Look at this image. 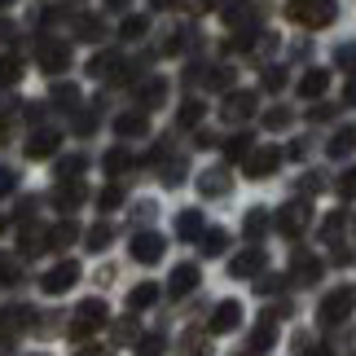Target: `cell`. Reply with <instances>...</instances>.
Masks as SVG:
<instances>
[{"label": "cell", "mask_w": 356, "mask_h": 356, "mask_svg": "<svg viewBox=\"0 0 356 356\" xmlns=\"http://www.w3.org/2000/svg\"><path fill=\"white\" fill-rule=\"evenodd\" d=\"M286 18L295 26H304V31H321V26H330L339 18V0H291Z\"/></svg>", "instance_id": "cell-1"}, {"label": "cell", "mask_w": 356, "mask_h": 356, "mask_svg": "<svg viewBox=\"0 0 356 356\" xmlns=\"http://www.w3.org/2000/svg\"><path fill=\"white\" fill-rule=\"evenodd\" d=\"M352 308H356V286H334V291L321 299L317 321H321V325H339V321L352 317Z\"/></svg>", "instance_id": "cell-2"}, {"label": "cell", "mask_w": 356, "mask_h": 356, "mask_svg": "<svg viewBox=\"0 0 356 356\" xmlns=\"http://www.w3.org/2000/svg\"><path fill=\"white\" fill-rule=\"evenodd\" d=\"M273 225H277V234H282V238H299V234H304V229L312 225V202H308V198L286 202V207L273 216Z\"/></svg>", "instance_id": "cell-3"}, {"label": "cell", "mask_w": 356, "mask_h": 356, "mask_svg": "<svg viewBox=\"0 0 356 356\" xmlns=\"http://www.w3.org/2000/svg\"><path fill=\"white\" fill-rule=\"evenodd\" d=\"M106 321H111V308H106L102 299H84V304H79V312H75V321H71V334H75V339H92Z\"/></svg>", "instance_id": "cell-4"}, {"label": "cell", "mask_w": 356, "mask_h": 356, "mask_svg": "<svg viewBox=\"0 0 356 356\" xmlns=\"http://www.w3.org/2000/svg\"><path fill=\"white\" fill-rule=\"evenodd\" d=\"M225 22H229L234 35L259 31V5H255V0H229V5H225Z\"/></svg>", "instance_id": "cell-5"}, {"label": "cell", "mask_w": 356, "mask_h": 356, "mask_svg": "<svg viewBox=\"0 0 356 356\" xmlns=\"http://www.w3.org/2000/svg\"><path fill=\"white\" fill-rule=\"evenodd\" d=\"M282 149L277 145H264V149H251V154L242 159V168H246V176H251V181H264V176H273L282 168Z\"/></svg>", "instance_id": "cell-6"}, {"label": "cell", "mask_w": 356, "mask_h": 356, "mask_svg": "<svg viewBox=\"0 0 356 356\" xmlns=\"http://www.w3.org/2000/svg\"><path fill=\"white\" fill-rule=\"evenodd\" d=\"M75 282H79V264L75 259H62V264H53L44 277H40V291L44 295H66Z\"/></svg>", "instance_id": "cell-7"}, {"label": "cell", "mask_w": 356, "mask_h": 356, "mask_svg": "<svg viewBox=\"0 0 356 356\" xmlns=\"http://www.w3.org/2000/svg\"><path fill=\"white\" fill-rule=\"evenodd\" d=\"M35 58H40V71H44V75H62L66 66H71V44H62V40H44Z\"/></svg>", "instance_id": "cell-8"}, {"label": "cell", "mask_w": 356, "mask_h": 356, "mask_svg": "<svg viewBox=\"0 0 356 356\" xmlns=\"http://www.w3.org/2000/svg\"><path fill=\"white\" fill-rule=\"evenodd\" d=\"M163 234H154V229H141V234L132 238V259L136 264H154V259H163Z\"/></svg>", "instance_id": "cell-9"}, {"label": "cell", "mask_w": 356, "mask_h": 356, "mask_svg": "<svg viewBox=\"0 0 356 356\" xmlns=\"http://www.w3.org/2000/svg\"><path fill=\"white\" fill-rule=\"evenodd\" d=\"M220 115H225L229 123H242V119H251V115H255V92H246V88H234V92L225 97Z\"/></svg>", "instance_id": "cell-10"}, {"label": "cell", "mask_w": 356, "mask_h": 356, "mask_svg": "<svg viewBox=\"0 0 356 356\" xmlns=\"http://www.w3.org/2000/svg\"><path fill=\"white\" fill-rule=\"evenodd\" d=\"M229 189H234V172L229 168H207L198 176V194H207V198H220Z\"/></svg>", "instance_id": "cell-11"}, {"label": "cell", "mask_w": 356, "mask_h": 356, "mask_svg": "<svg viewBox=\"0 0 356 356\" xmlns=\"http://www.w3.org/2000/svg\"><path fill=\"white\" fill-rule=\"evenodd\" d=\"M264 264H268V255L259 251V246H251V251H242V255L229 259V277H255Z\"/></svg>", "instance_id": "cell-12"}, {"label": "cell", "mask_w": 356, "mask_h": 356, "mask_svg": "<svg viewBox=\"0 0 356 356\" xmlns=\"http://www.w3.org/2000/svg\"><path fill=\"white\" fill-rule=\"evenodd\" d=\"M321 273H325V268H321V259H317V255H304V251H299V255L291 259V277H295L299 286H317V282H321Z\"/></svg>", "instance_id": "cell-13"}, {"label": "cell", "mask_w": 356, "mask_h": 356, "mask_svg": "<svg viewBox=\"0 0 356 356\" xmlns=\"http://www.w3.org/2000/svg\"><path fill=\"white\" fill-rule=\"evenodd\" d=\"M273 343H277V321L268 317H259L255 321V330H251V356H264V352H273Z\"/></svg>", "instance_id": "cell-14"}, {"label": "cell", "mask_w": 356, "mask_h": 356, "mask_svg": "<svg viewBox=\"0 0 356 356\" xmlns=\"http://www.w3.org/2000/svg\"><path fill=\"white\" fill-rule=\"evenodd\" d=\"M194 286H198V264H176L172 268V282H168V295L172 299H185Z\"/></svg>", "instance_id": "cell-15"}, {"label": "cell", "mask_w": 356, "mask_h": 356, "mask_svg": "<svg viewBox=\"0 0 356 356\" xmlns=\"http://www.w3.org/2000/svg\"><path fill=\"white\" fill-rule=\"evenodd\" d=\"M58 145H62L58 128H40L31 141H26V154H31V159H49V154H58Z\"/></svg>", "instance_id": "cell-16"}, {"label": "cell", "mask_w": 356, "mask_h": 356, "mask_svg": "<svg viewBox=\"0 0 356 356\" xmlns=\"http://www.w3.org/2000/svg\"><path fill=\"white\" fill-rule=\"evenodd\" d=\"M84 198H88V189L79 181H58V189H53V207H62V211H75Z\"/></svg>", "instance_id": "cell-17"}, {"label": "cell", "mask_w": 356, "mask_h": 356, "mask_svg": "<svg viewBox=\"0 0 356 356\" xmlns=\"http://www.w3.org/2000/svg\"><path fill=\"white\" fill-rule=\"evenodd\" d=\"M238 325H242V308L234 304V299L216 304V312H211V330L216 334H229V330H238Z\"/></svg>", "instance_id": "cell-18"}, {"label": "cell", "mask_w": 356, "mask_h": 356, "mask_svg": "<svg viewBox=\"0 0 356 356\" xmlns=\"http://www.w3.org/2000/svg\"><path fill=\"white\" fill-rule=\"evenodd\" d=\"M163 97H168V79H159V75L141 79V88H136V102H141L145 111H154V106H163Z\"/></svg>", "instance_id": "cell-19"}, {"label": "cell", "mask_w": 356, "mask_h": 356, "mask_svg": "<svg viewBox=\"0 0 356 356\" xmlns=\"http://www.w3.org/2000/svg\"><path fill=\"white\" fill-rule=\"evenodd\" d=\"M202 229H207V220H202V211H194V207H189V211H181V216H176V234H181L185 242H198V238H202Z\"/></svg>", "instance_id": "cell-20"}, {"label": "cell", "mask_w": 356, "mask_h": 356, "mask_svg": "<svg viewBox=\"0 0 356 356\" xmlns=\"http://www.w3.org/2000/svg\"><path fill=\"white\" fill-rule=\"evenodd\" d=\"M352 149H356V128H352V123H343V128H339V132L330 136V145H325V154H330V159H348Z\"/></svg>", "instance_id": "cell-21"}, {"label": "cell", "mask_w": 356, "mask_h": 356, "mask_svg": "<svg viewBox=\"0 0 356 356\" xmlns=\"http://www.w3.org/2000/svg\"><path fill=\"white\" fill-rule=\"evenodd\" d=\"M115 132H119V136H145V132H149L145 111H128V115H119V119H115Z\"/></svg>", "instance_id": "cell-22"}, {"label": "cell", "mask_w": 356, "mask_h": 356, "mask_svg": "<svg viewBox=\"0 0 356 356\" xmlns=\"http://www.w3.org/2000/svg\"><path fill=\"white\" fill-rule=\"evenodd\" d=\"M325 88H330V71H317V66H312V71H304V79H299V92H304L308 102L321 97Z\"/></svg>", "instance_id": "cell-23"}, {"label": "cell", "mask_w": 356, "mask_h": 356, "mask_svg": "<svg viewBox=\"0 0 356 356\" xmlns=\"http://www.w3.org/2000/svg\"><path fill=\"white\" fill-rule=\"evenodd\" d=\"M119 66H123L119 53H97V58L88 62V75L92 79H111V75H119Z\"/></svg>", "instance_id": "cell-24"}, {"label": "cell", "mask_w": 356, "mask_h": 356, "mask_svg": "<svg viewBox=\"0 0 356 356\" xmlns=\"http://www.w3.org/2000/svg\"><path fill=\"white\" fill-rule=\"evenodd\" d=\"M225 246H229L225 229H202V238H198V251L202 255H225Z\"/></svg>", "instance_id": "cell-25"}, {"label": "cell", "mask_w": 356, "mask_h": 356, "mask_svg": "<svg viewBox=\"0 0 356 356\" xmlns=\"http://www.w3.org/2000/svg\"><path fill=\"white\" fill-rule=\"evenodd\" d=\"M154 299H159V286H154V282H141V286H132L128 308H132V312H145L149 304H154Z\"/></svg>", "instance_id": "cell-26"}, {"label": "cell", "mask_w": 356, "mask_h": 356, "mask_svg": "<svg viewBox=\"0 0 356 356\" xmlns=\"http://www.w3.org/2000/svg\"><path fill=\"white\" fill-rule=\"evenodd\" d=\"M84 168H88L84 154H66V159L58 163V181H79V176H84Z\"/></svg>", "instance_id": "cell-27"}, {"label": "cell", "mask_w": 356, "mask_h": 356, "mask_svg": "<svg viewBox=\"0 0 356 356\" xmlns=\"http://www.w3.org/2000/svg\"><path fill=\"white\" fill-rule=\"evenodd\" d=\"M246 154H251V132H238V136H229V141H225V159L229 163H242Z\"/></svg>", "instance_id": "cell-28"}, {"label": "cell", "mask_w": 356, "mask_h": 356, "mask_svg": "<svg viewBox=\"0 0 356 356\" xmlns=\"http://www.w3.org/2000/svg\"><path fill=\"white\" fill-rule=\"evenodd\" d=\"M264 229H268V211H264V207L246 211V220H242V234H246V238H264Z\"/></svg>", "instance_id": "cell-29"}, {"label": "cell", "mask_w": 356, "mask_h": 356, "mask_svg": "<svg viewBox=\"0 0 356 356\" xmlns=\"http://www.w3.org/2000/svg\"><path fill=\"white\" fill-rule=\"evenodd\" d=\"M18 79H22V58H13V53L0 58V88H13Z\"/></svg>", "instance_id": "cell-30"}, {"label": "cell", "mask_w": 356, "mask_h": 356, "mask_svg": "<svg viewBox=\"0 0 356 356\" xmlns=\"http://www.w3.org/2000/svg\"><path fill=\"white\" fill-rule=\"evenodd\" d=\"M111 242H115V229H111V225H92V229H88V238H84L88 251H106Z\"/></svg>", "instance_id": "cell-31"}, {"label": "cell", "mask_w": 356, "mask_h": 356, "mask_svg": "<svg viewBox=\"0 0 356 356\" xmlns=\"http://www.w3.org/2000/svg\"><path fill=\"white\" fill-rule=\"evenodd\" d=\"M343 225H348V216H343V211H330V216L321 220V238H325V242H339V234H343Z\"/></svg>", "instance_id": "cell-32"}, {"label": "cell", "mask_w": 356, "mask_h": 356, "mask_svg": "<svg viewBox=\"0 0 356 356\" xmlns=\"http://www.w3.org/2000/svg\"><path fill=\"white\" fill-rule=\"evenodd\" d=\"M145 31H149V18H141V13L123 18V26H119V35H123V40H141Z\"/></svg>", "instance_id": "cell-33"}, {"label": "cell", "mask_w": 356, "mask_h": 356, "mask_svg": "<svg viewBox=\"0 0 356 356\" xmlns=\"http://www.w3.org/2000/svg\"><path fill=\"white\" fill-rule=\"evenodd\" d=\"M75 234H79L75 225H53V229H49V246H53V251H62V246L75 242Z\"/></svg>", "instance_id": "cell-34"}, {"label": "cell", "mask_w": 356, "mask_h": 356, "mask_svg": "<svg viewBox=\"0 0 356 356\" xmlns=\"http://www.w3.org/2000/svg\"><path fill=\"white\" fill-rule=\"evenodd\" d=\"M102 163H106V172H111V176H123V172L132 168V154H128V149H111Z\"/></svg>", "instance_id": "cell-35"}, {"label": "cell", "mask_w": 356, "mask_h": 356, "mask_svg": "<svg viewBox=\"0 0 356 356\" xmlns=\"http://www.w3.org/2000/svg\"><path fill=\"white\" fill-rule=\"evenodd\" d=\"M53 106H62V111L79 106V88L75 84H58V88H53Z\"/></svg>", "instance_id": "cell-36"}, {"label": "cell", "mask_w": 356, "mask_h": 356, "mask_svg": "<svg viewBox=\"0 0 356 356\" xmlns=\"http://www.w3.org/2000/svg\"><path fill=\"white\" fill-rule=\"evenodd\" d=\"M202 84H207V88H229V84H234V71H229V66H211V71L202 75Z\"/></svg>", "instance_id": "cell-37"}, {"label": "cell", "mask_w": 356, "mask_h": 356, "mask_svg": "<svg viewBox=\"0 0 356 356\" xmlns=\"http://www.w3.org/2000/svg\"><path fill=\"white\" fill-rule=\"evenodd\" d=\"M136 339H141V330H136V321H132V317L115 321V343H136Z\"/></svg>", "instance_id": "cell-38"}, {"label": "cell", "mask_w": 356, "mask_h": 356, "mask_svg": "<svg viewBox=\"0 0 356 356\" xmlns=\"http://www.w3.org/2000/svg\"><path fill=\"white\" fill-rule=\"evenodd\" d=\"M163 172V185H181L185 181V159H168V168H159Z\"/></svg>", "instance_id": "cell-39"}, {"label": "cell", "mask_w": 356, "mask_h": 356, "mask_svg": "<svg viewBox=\"0 0 356 356\" xmlns=\"http://www.w3.org/2000/svg\"><path fill=\"white\" fill-rule=\"evenodd\" d=\"M119 202H123V189H119V185H106L102 194H97V207H102V211H115Z\"/></svg>", "instance_id": "cell-40"}, {"label": "cell", "mask_w": 356, "mask_h": 356, "mask_svg": "<svg viewBox=\"0 0 356 356\" xmlns=\"http://www.w3.org/2000/svg\"><path fill=\"white\" fill-rule=\"evenodd\" d=\"M22 277V268H18V259H9V255H0V286H13Z\"/></svg>", "instance_id": "cell-41"}, {"label": "cell", "mask_w": 356, "mask_h": 356, "mask_svg": "<svg viewBox=\"0 0 356 356\" xmlns=\"http://www.w3.org/2000/svg\"><path fill=\"white\" fill-rule=\"evenodd\" d=\"M291 111H286V106H273V111L264 115V128H291Z\"/></svg>", "instance_id": "cell-42"}, {"label": "cell", "mask_w": 356, "mask_h": 356, "mask_svg": "<svg viewBox=\"0 0 356 356\" xmlns=\"http://www.w3.org/2000/svg\"><path fill=\"white\" fill-rule=\"evenodd\" d=\"M176 119H181V128H194V123L202 119V102H185V106H181V115H176Z\"/></svg>", "instance_id": "cell-43"}, {"label": "cell", "mask_w": 356, "mask_h": 356, "mask_svg": "<svg viewBox=\"0 0 356 356\" xmlns=\"http://www.w3.org/2000/svg\"><path fill=\"white\" fill-rule=\"evenodd\" d=\"M136 356H163V334H141V348Z\"/></svg>", "instance_id": "cell-44"}, {"label": "cell", "mask_w": 356, "mask_h": 356, "mask_svg": "<svg viewBox=\"0 0 356 356\" xmlns=\"http://www.w3.org/2000/svg\"><path fill=\"white\" fill-rule=\"evenodd\" d=\"M106 35V26L97 18H79V40H102Z\"/></svg>", "instance_id": "cell-45"}, {"label": "cell", "mask_w": 356, "mask_h": 356, "mask_svg": "<svg viewBox=\"0 0 356 356\" xmlns=\"http://www.w3.org/2000/svg\"><path fill=\"white\" fill-rule=\"evenodd\" d=\"M334 62L343 66V71H356V44H339L334 49Z\"/></svg>", "instance_id": "cell-46"}, {"label": "cell", "mask_w": 356, "mask_h": 356, "mask_svg": "<svg viewBox=\"0 0 356 356\" xmlns=\"http://www.w3.org/2000/svg\"><path fill=\"white\" fill-rule=\"evenodd\" d=\"M339 198H356V168H348L339 176Z\"/></svg>", "instance_id": "cell-47"}, {"label": "cell", "mask_w": 356, "mask_h": 356, "mask_svg": "<svg viewBox=\"0 0 356 356\" xmlns=\"http://www.w3.org/2000/svg\"><path fill=\"white\" fill-rule=\"evenodd\" d=\"M75 132H79V136L97 132V115H92V111H84V115H75Z\"/></svg>", "instance_id": "cell-48"}, {"label": "cell", "mask_w": 356, "mask_h": 356, "mask_svg": "<svg viewBox=\"0 0 356 356\" xmlns=\"http://www.w3.org/2000/svg\"><path fill=\"white\" fill-rule=\"evenodd\" d=\"M185 339H189V343L181 348L185 356H207V352H211V343H202V339H198V334H185Z\"/></svg>", "instance_id": "cell-49"}, {"label": "cell", "mask_w": 356, "mask_h": 356, "mask_svg": "<svg viewBox=\"0 0 356 356\" xmlns=\"http://www.w3.org/2000/svg\"><path fill=\"white\" fill-rule=\"evenodd\" d=\"M282 84H286V71H282V66H273V71H264V88H268V92H277Z\"/></svg>", "instance_id": "cell-50"}, {"label": "cell", "mask_w": 356, "mask_h": 356, "mask_svg": "<svg viewBox=\"0 0 356 356\" xmlns=\"http://www.w3.org/2000/svg\"><path fill=\"white\" fill-rule=\"evenodd\" d=\"M13 185H18V176H13L9 168H0V198H5V194H13Z\"/></svg>", "instance_id": "cell-51"}, {"label": "cell", "mask_w": 356, "mask_h": 356, "mask_svg": "<svg viewBox=\"0 0 356 356\" xmlns=\"http://www.w3.org/2000/svg\"><path fill=\"white\" fill-rule=\"evenodd\" d=\"M317 189H321V176H317V172H312V176H304V181H299V194H317Z\"/></svg>", "instance_id": "cell-52"}, {"label": "cell", "mask_w": 356, "mask_h": 356, "mask_svg": "<svg viewBox=\"0 0 356 356\" xmlns=\"http://www.w3.org/2000/svg\"><path fill=\"white\" fill-rule=\"evenodd\" d=\"M343 102H348V106H356V75L348 79V88H343Z\"/></svg>", "instance_id": "cell-53"}, {"label": "cell", "mask_w": 356, "mask_h": 356, "mask_svg": "<svg viewBox=\"0 0 356 356\" xmlns=\"http://www.w3.org/2000/svg\"><path fill=\"white\" fill-rule=\"evenodd\" d=\"M330 115H334L330 106H312V115H308V119H317V123H321V119H330Z\"/></svg>", "instance_id": "cell-54"}, {"label": "cell", "mask_w": 356, "mask_h": 356, "mask_svg": "<svg viewBox=\"0 0 356 356\" xmlns=\"http://www.w3.org/2000/svg\"><path fill=\"white\" fill-rule=\"evenodd\" d=\"M75 356H111V352H106V348H79Z\"/></svg>", "instance_id": "cell-55"}, {"label": "cell", "mask_w": 356, "mask_h": 356, "mask_svg": "<svg viewBox=\"0 0 356 356\" xmlns=\"http://www.w3.org/2000/svg\"><path fill=\"white\" fill-rule=\"evenodd\" d=\"M299 356H334V352H325V348H299Z\"/></svg>", "instance_id": "cell-56"}, {"label": "cell", "mask_w": 356, "mask_h": 356, "mask_svg": "<svg viewBox=\"0 0 356 356\" xmlns=\"http://www.w3.org/2000/svg\"><path fill=\"white\" fill-rule=\"evenodd\" d=\"M132 0H106V9H128Z\"/></svg>", "instance_id": "cell-57"}, {"label": "cell", "mask_w": 356, "mask_h": 356, "mask_svg": "<svg viewBox=\"0 0 356 356\" xmlns=\"http://www.w3.org/2000/svg\"><path fill=\"white\" fill-rule=\"evenodd\" d=\"M149 5H154V9H168V5H172V0H149Z\"/></svg>", "instance_id": "cell-58"}, {"label": "cell", "mask_w": 356, "mask_h": 356, "mask_svg": "<svg viewBox=\"0 0 356 356\" xmlns=\"http://www.w3.org/2000/svg\"><path fill=\"white\" fill-rule=\"evenodd\" d=\"M9 5H13V0H0V9H9Z\"/></svg>", "instance_id": "cell-59"}, {"label": "cell", "mask_w": 356, "mask_h": 356, "mask_svg": "<svg viewBox=\"0 0 356 356\" xmlns=\"http://www.w3.org/2000/svg\"><path fill=\"white\" fill-rule=\"evenodd\" d=\"M0 234H5V216H0Z\"/></svg>", "instance_id": "cell-60"}, {"label": "cell", "mask_w": 356, "mask_h": 356, "mask_svg": "<svg viewBox=\"0 0 356 356\" xmlns=\"http://www.w3.org/2000/svg\"><path fill=\"white\" fill-rule=\"evenodd\" d=\"M207 5H220V0H207Z\"/></svg>", "instance_id": "cell-61"}]
</instances>
